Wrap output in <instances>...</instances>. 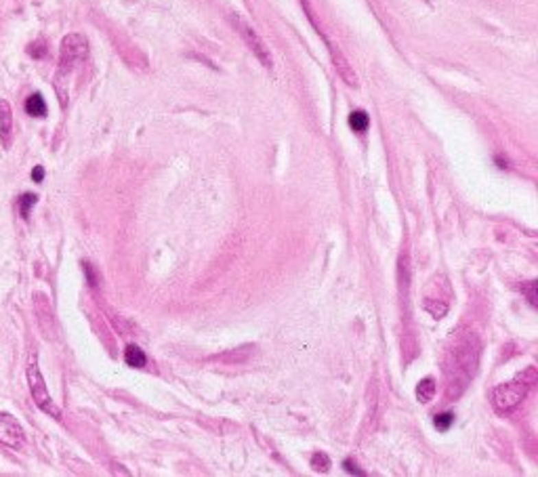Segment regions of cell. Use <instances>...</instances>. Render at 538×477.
<instances>
[{
    "instance_id": "obj_18",
    "label": "cell",
    "mask_w": 538,
    "mask_h": 477,
    "mask_svg": "<svg viewBox=\"0 0 538 477\" xmlns=\"http://www.w3.org/2000/svg\"><path fill=\"white\" fill-rule=\"evenodd\" d=\"M343 465H345V471H347V473L364 475V471H362V469H358V467H355V463H353L351 458H345V463H343Z\"/></svg>"
},
{
    "instance_id": "obj_16",
    "label": "cell",
    "mask_w": 538,
    "mask_h": 477,
    "mask_svg": "<svg viewBox=\"0 0 538 477\" xmlns=\"http://www.w3.org/2000/svg\"><path fill=\"white\" fill-rule=\"evenodd\" d=\"M27 53H30L32 57H45V55H47V45H45V43H34V45L27 49Z\"/></svg>"
},
{
    "instance_id": "obj_3",
    "label": "cell",
    "mask_w": 538,
    "mask_h": 477,
    "mask_svg": "<svg viewBox=\"0 0 538 477\" xmlns=\"http://www.w3.org/2000/svg\"><path fill=\"white\" fill-rule=\"evenodd\" d=\"M229 21H231V25L235 27V32H238L240 36H242V40L246 43V47L255 53V57L267 67V70H272V67H274L272 53H269L267 45L263 43V38L257 34V30H255L250 23H246L240 15H235V13L229 15Z\"/></svg>"
},
{
    "instance_id": "obj_13",
    "label": "cell",
    "mask_w": 538,
    "mask_h": 477,
    "mask_svg": "<svg viewBox=\"0 0 538 477\" xmlns=\"http://www.w3.org/2000/svg\"><path fill=\"white\" fill-rule=\"evenodd\" d=\"M36 202H38V196H36V194H23V196H21V200H19V213H21L23 219L30 217L32 207H34Z\"/></svg>"
},
{
    "instance_id": "obj_15",
    "label": "cell",
    "mask_w": 538,
    "mask_h": 477,
    "mask_svg": "<svg viewBox=\"0 0 538 477\" xmlns=\"http://www.w3.org/2000/svg\"><path fill=\"white\" fill-rule=\"evenodd\" d=\"M312 467H314L316 471L326 473V471L330 469V458H328L324 452H316V454L312 456Z\"/></svg>"
},
{
    "instance_id": "obj_19",
    "label": "cell",
    "mask_w": 538,
    "mask_h": 477,
    "mask_svg": "<svg viewBox=\"0 0 538 477\" xmlns=\"http://www.w3.org/2000/svg\"><path fill=\"white\" fill-rule=\"evenodd\" d=\"M524 290H526V294H528V301H530L532 305H536V282H530V286L524 288Z\"/></svg>"
},
{
    "instance_id": "obj_10",
    "label": "cell",
    "mask_w": 538,
    "mask_h": 477,
    "mask_svg": "<svg viewBox=\"0 0 538 477\" xmlns=\"http://www.w3.org/2000/svg\"><path fill=\"white\" fill-rule=\"evenodd\" d=\"M124 362L132 368H143L148 364V358H145L143 349H139L137 345H128L124 349Z\"/></svg>"
},
{
    "instance_id": "obj_9",
    "label": "cell",
    "mask_w": 538,
    "mask_h": 477,
    "mask_svg": "<svg viewBox=\"0 0 538 477\" xmlns=\"http://www.w3.org/2000/svg\"><path fill=\"white\" fill-rule=\"evenodd\" d=\"M25 112L32 116V118H45L47 116V104L40 93H32L27 99H25Z\"/></svg>"
},
{
    "instance_id": "obj_7",
    "label": "cell",
    "mask_w": 538,
    "mask_h": 477,
    "mask_svg": "<svg viewBox=\"0 0 538 477\" xmlns=\"http://www.w3.org/2000/svg\"><path fill=\"white\" fill-rule=\"evenodd\" d=\"M0 444H5L13 450H21L25 446V433L15 417L0 412Z\"/></svg>"
},
{
    "instance_id": "obj_14",
    "label": "cell",
    "mask_w": 538,
    "mask_h": 477,
    "mask_svg": "<svg viewBox=\"0 0 538 477\" xmlns=\"http://www.w3.org/2000/svg\"><path fill=\"white\" fill-rule=\"evenodd\" d=\"M452 423H454V415H452V412L435 415V419H433V425H435L437 429H440V431H448Z\"/></svg>"
},
{
    "instance_id": "obj_4",
    "label": "cell",
    "mask_w": 538,
    "mask_h": 477,
    "mask_svg": "<svg viewBox=\"0 0 538 477\" xmlns=\"http://www.w3.org/2000/svg\"><path fill=\"white\" fill-rule=\"evenodd\" d=\"M25 377H27V385H30V391H32V397L34 402H36V406L40 408V410H45L47 415L55 417V419H61V410L55 406V402L51 399L49 391H47V385H45V379H43V374L36 366V362H32L27 366V372H25Z\"/></svg>"
},
{
    "instance_id": "obj_11",
    "label": "cell",
    "mask_w": 538,
    "mask_h": 477,
    "mask_svg": "<svg viewBox=\"0 0 538 477\" xmlns=\"http://www.w3.org/2000/svg\"><path fill=\"white\" fill-rule=\"evenodd\" d=\"M433 395H435V383H433V379H423V381L417 385V397H419V402L427 404V402L433 399Z\"/></svg>"
},
{
    "instance_id": "obj_17",
    "label": "cell",
    "mask_w": 538,
    "mask_h": 477,
    "mask_svg": "<svg viewBox=\"0 0 538 477\" xmlns=\"http://www.w3.org/2000/svg\"><path fill=\"white\" fill-rule=\"evenodd\" d=\"M425 307H427V310H429V312H431L435 318H442V316L446 314V310H448L444 303H442V305H437V307H435V305H433L431 301H427V303H425Z\"/></svg>"
},
{
    "instance_id": "obj_1",
    "label": "cell",
    "mask_w": 538,
    "mask_h": 477,
    "mask_svg": "<svg viewBox=\"0 0 538 477\" xmlns=\"http://www.w3.org/2000/svg\"><path fill=\"white\" fill-rule=\"evenodd\" d=\"M452 340H454V345L448 347V351H446L444 370L448 377V385H456L460 381V385L465 387L467 381L476 374L480 345H478L476 334L471 330H463L460 334L452 336Z\"/></svg>"
},
{
    "instance_id": "obj_5",
    "label": "cell",
    "mask_w": 538,
    "mask_h": 477,
    "mask_svg": "<svg viewBox=\"0 0 538 477\" xmlns=\"http://www.w3.org/2000/svg\"><path fill=\"white\" fill-rule=\"evenodd\" d=\"M86 55H89V43L82 34H67L61 43V59H59L61 74L72 72L82 59H86Z\"/></svg>"
},
{
    "instance_id": "obj_2",
    "label": "cell",
    "mask_w": 538,
    "mask_h": 477,
    "mask_svg": "<svg viewBox=\"0 0 538 477\" xmlns=\"http://www.w3.org/2000/svg\"><path fill=\"white\" fill-rule=\"evenodd\" d=\"M534 381H536V372H534V368H530L526 374H522V377H517L515 381L494 387V391H492L494 410L500 412V415H507V412L515 410V408L524 402V397L528 395Z\"/></svg>"
},
{
    "instance_id": "obj_12",
    "label": "cell",
    "mask_w": 538,
    "mask_h": 477,
    "mask_svg": "<svg viewBox=\"0 0 538 477\" xmlns=\"http://www.w3.org/2000/svg\"><path fill=\"white\" fill-rule=\"evenodd\" d=\"M368 124H370V118H368V114L364 110H355V112L349 114V126L355 132H364L368 128Z\"/></svg>"
},
{
    "instance_id": "obj_8",
    "label": "cell",
    "mask_w": 538,
    "mask_h": 477,
    "mask_svg": "<svg viewBox=\"0 0 538 477\" xmlns=\"http://www.w3.org/2000/svg\"><path fill=\"white\" fill-rule=\"evenodd\" d=\"M11 128H13V110L7 99H0V139L3 146H9L11 139Z\"/></svg>"
},
{
    "instance_id": "obj_6",
    "label": "cell",
    "mask_w": 538,
    "mask_h": 477,
    "mask_svg": "<svg viewBox=\"0 0 538 477\" xmlns=\"http://www.w3.org/2000/svg\"><path fill=\"white\" fill-rule=\"evenodd\" d=\"M301 5L305 7V11H307V17L312 19V23H314V27L320 32V36L324 38V43H326V47H328V51H330V57H332V63H334V67H336V72H339V76L349 84V86H358V76H355V72H353V67L349 65V61L345 59V55L341 53V49L339 47H334L324 34H322V30L316 25V19H314V11H312V7H309V3L307 0H301Z\"/></svg>"
},
{
    "instance_id": "obj_20",
    "label": "cell",
    "mask_w": 538,
    "mask_h": 477,
    "mask_svg": "<svg viewBox=\"0 0 538 477\" xmlns=\"http://www.w3.org/2000/svg\"><path fill=\"white\" fill-rule=\"evenodd\" d=\"M32 179L36 181V183H40V181L45 179V168H43V166H36V168H34V170H32Z\"/></svg>"
}]
</instances>
